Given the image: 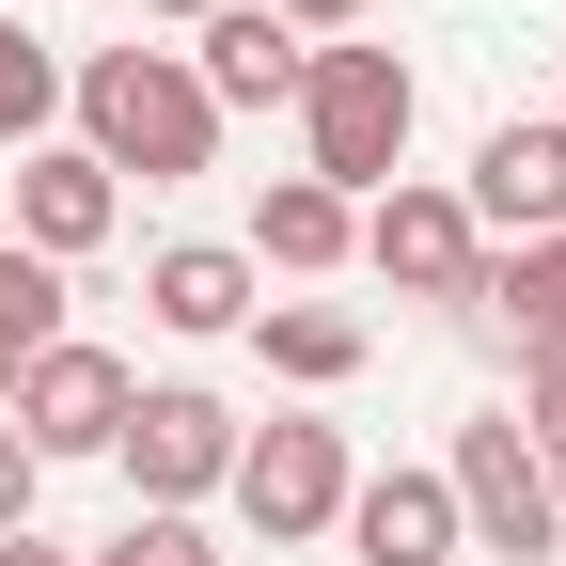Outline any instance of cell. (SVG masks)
I'll use <instances>...</instances> for the list:
<instances>
[{"label": "cell", "mask_w": 566, "mask_h": 566, "mask_svg": "<svg viewBox=\"0 0 566 566\" xmlns=\"http://www.w3.org/2000/svg\"><path fill=\"white\" fill-rule=\"evenodd\" d=\"M0 394H17V346H0Z\"/></svg>", "instance_id": "obj_25"}, {"label": "cell", "mask_w": 566, "mask_h": 566, "mask_svg": "<svg viewBox=\"0 0 566 566\" xmlns=\"http://www.w3.org/2000/svg\"><path fill=\"white\" fill-rule=\"evenodd\" d=\"M551 520H566V441H551Z\"/></svg>", "instance_id": "obj_24"}, {"label": "cell", "mask_w": 566, "mask_h": 566, "mask_svg": "<svg viewBox=\"0 0 566 566\" xmlns=\"http://www.w3.org/2000/svg\"><path fill=\"white\" fill-rule=\"evenodd\" d=\"M142 17H189V32H205V17H237V0H142Z\"/></svg>", "instance_id": "obj_23"}, {"label": "cell", "mask_w": 566, "mask_h": 566, "mask_svg": "<svg viewBox=\"0 0 566 566\" xmlns=\"http://www.w3.org/2000/svg\"><path fill=\"white\" fill-rule=\"evenodd\" d=\"M142 315L158 331H252V252H221V237H174V252H142Z\"/></svg>", "instance_id": "obj_13"}, {"label": "cell", "mask_w": 566, "mask_h": 566, "mask_svg": "<svg viewBox=\"0 0 566 566\" xmlns=\"http://www.w3.org/2000/svg\"><path fill=\"white\" fill-rule=\"evenodd\" d=\"M409 126H424V80H409L394 48H315L300 63V174L331 205H378L409 174Z\"/></svg>", "instance_id": "obj_2"}, {"label": "cell", "mask_w": 566, "mask_h": 566, "mask_svg": "<svg viewBox=\"0 0 566 566\" xmlns=\"http://www.w3.org/2000/svg\"><path fill=\"white\" fill-rule=\"evenodd\" d=\"M268 17L300 32V48H346V32H363V0H268Z\"/></svg>", "instance_id": "obj_20"}, {"label": "cell", "mask_w": 566, "mask_h": 566, "mask_svg": "<svg viewBox=\"0 0 566 566\" xmlns=\"http://www.w3.org/2000/svg\"><path fill=\"white\" fill-rule=\"evenodd\" d=\"M32 488H48V472L17 457V424H0V535H32Z\"/></svg>", "instance_id": "obj_21"}, {"label": "cell", "mask_w": 566, "mask_h": 566, "mask_svg": "<svg viewBox=\"0 0 566 566\" xmlns=\"http://www.w3.org/2000/svg\"><path fill=\"white\" fill-rule=\"evenodd\" d=\"M363 268L394 283V300H472L488 237H472V205H457L441 174H394V189L363 205Z\"/></svg>", "instance_id": "obj_8"}, {"label": "cell", "mask_w": 566, "mask_h": 566, "mask_svg": "<svg viewBox=\"0 0 566 566\" xmlns=\"http://www.w3.org/2000/svg\"><path fill=\"white\" fill-rule=\"evenodd\" d=\"M111 221H126V189L80 158V142H32V158H17V252L80 268V252H111Z\"/></svg>", "instance_id": "obj_9"}, {"label": "cell", "mask_w": 566, "mask_h": 566, "mask_svg": "<svg viewBox=\"0 0 566 566\" xmlns=\"http://www.w3.org/2000/svg\"><path fill=\"white\" fill-rule=\"evenodd\" d=\"M551 566H566V551H551Z\"/></svg>", "instance_id": "obj_26"}, {"label": "cell", "mask_w": 566, "mask_h": 566, "mask_svg": "<svg viewBox=\"0 0 566 566\" xmlns=\"http://www.w3.org/2000/svg\"><path fill=\"white\" fill-rule=\"evenodd\" d=\"M0 566H80V551H63V535H0Z\"/></svg>", "instance_id": "obj_22"}, {"label": "cell", "mask_w": 566, "mask_h": 566, "mask_svg": "<svg viewBox=\"0 0 566 566\" xmlns=\"http://www.w3.org/2000/svg\"><path fill=\"white\" fill-rule=\"evenodd\" d=\"M0 346H17V363H32V346H63V268L17 252V237H0Z\"/></svg>", "instance_id": "obj_17"}, {"label": "cell", "mask_w": 566, "mask_h": 566, "mask_svg": "<svg viewBox=\"0 0 566 566\" xmlns=\"http://www.w3.org/2000/svg\"><path fill=\"white\" fill-rule=\"evenodd\" d=\"M63 126V48L17 17V0H0V142H17V158H32V142Z\"/></svg>", "instance_id": "obj_16"}, {"label": "cell", "mask_w": 566, "mask_h": 566, "mask_svg": "<svg viewBox=\"0 0 566 566\" xmlns=\"http://www.w3.org/2000/svg\"><path fill=\"white\" fill-rule=\"evenodd\" d=\"M346 252H363V205H331L315 174H268L252 189V283L283 268V283H331Z\"/></svg>", "instance_id": "obj_12"}, {"label": "cell", "mask_w": 566, "mask_h": 566, "mask_svg": "<svg viewBox=\"0 0 566 566\" xmlns=\"http://www.w3.org/2000/svg\"><path fill=\"white\" fill-rule=\"evenodd\" d=\"M63 111H80V158L126 189H189V174H221V111H205L189 80V48H95V63H63Z\"/></svg>", "instance_id": "obj_1"}, {"label": "cell", "mask_w": 566, "mask_h": 566, "mask_svg": "<svg viewBox=\"0 0 566 566\" xmlns=\"http://www.w3.org/2000/svg\"><path fill=\"white\" fill-rule=\"evenodd\" d=\"M504 424L551 457V441H566V363H520V409H504Z\"/></svg>", "instance_id": "obj_19"}, {"label": "cell", "mask_w": 566, "mask_h": 566, "mask_svg": "<svg viewBox=\"0 0 566 566\" xmlns=\"http://www.w3.org/2000/svg\"><path fill=\"white\" fill-rule=\"evenodd\" d=\"M441 488H457V551H504V566H551V551H566V520H551V457L520 441L504 409H472V424H457Z\"/></svg>", "instance_id": "obj_6"}, {"label": "cell", "mask_w": 566, "mask_h": 566, "mask_svg": "<svg viewBox=\"0 0 566 566\" xmlns=\"http://www.w3.org/2000/svg\"><path fill=\"white\" fill-rule=\"evenodd\" d=\"M346 488H363V472H346V424H315V409H283V424H252V441H237V472H221V504L268 535V551H315L331 520H346Z\"/></svg>", "instance_id": "obj_5"}, {"label": "cell", "mask_w": 566, "mask_h": 566, "mask_svg": "<svg viewBox=\"0 0 566 566\" xmlns=\"http://www.w3.org/2000/svg\"><path fill=\"white\" fill-rule=\"evenodd\" d=\"M80 566H221V535H205V520H142V504H126V535L80 551Z\"/></svg>", "instance_id": "obj_18"}, {"label": "cell", "mask_w": 566, "mask_h": 566, "mask_svg": "<svg viewBox=\"0 0 566 566\" xmlns=\"http://www.w3.org/2000/svg\"><path fill=\"white\" fill-rule=\"evenodd\" d=\"M300 63H315V48L283 32L268 0H237V17H205V48H189V80H205V111L237 126V111H300Z\"/></svg>", "instance_id": "obj_10"}, {"label": "cell", "mask_w": 566, "mask_h": 566, "mask_svg": "<svg viewBox=\"0 0 566 566\" xmlns=\"http://www.w3.org/2000/svg\"><path fill=\"white\" fill-rule=\"evenodd\" d=\"M237 441H252V424L205 394V378H142V394H126L111 472L142 488V520H205V504H221V472H237Z\"/></svg>", "instance_id": "obj_3"}, {"label": "cell", "mask_w": 566, "mask_h": 566, "mask_svg": "<svg viewBox=\"0 0 566 566\" xmlns=\"http://www.w3.org/2000/svg\"><path fill=\"white\" fill-rule=\"evenodd\" d=\"M457 205H472V237H488V252H535V237H566V111H504V126L472 142Z\"/></svg>", "instance_id": "obj_7"}, {"label": "cell", "mask_w": 566, "mask_h": 566, "mask_svg": "<svg viewBox=\"0 0 566 566\" xmlns=\"http://www.w3.org/2000/svg\"><path fill=\"white\" fill-rule=\"evenodd\" d=\"M252 346H268V378H283V394H346L378 331L346 315V300H252Z\"/></svg>", "instance_id": "obj_15"}, {"label": "cell", "mask_w": 566, "mask_h": 566, "mask_svg": "<svg viewBox=\"0 0 566 566\" xmlns=\"http://www.w3.org/2000/svg\"><path fill=\"white\" fill-rule=\"evenodd\" d=\"M331 535L363 551V566H457V488L441 472H363Z\"/></svg>", "instance_id": "obj_11"}, {"label": "cell", "mask_w": 566, "mask_h": 566, "mask_svg": "<svg viewBox=\"0 0 566 566\" xmlns=\"http://www.w3.org/2000/svg\"><path fill=\"white\" fill-rule=\"evenodd\" d=\"M126 394H142V363H126V346L63 331V346H32V363H17L0 424H17V457H32V472H63V457H111V441H126Z\"/></svg>", "instance_id": "obj_4"}, {"label": "cell", "mask_w": 566, "mask_h": 566, "mask_svg": "<svg viewBox=\"0 0 566 566\" xmlns=\"http://www.w3.org/2000/svg\"><path fill=\"white\" fill-rule=\"evenodd\" d=\"M457 315H488V331L520 346V363H566V237H535V252H488Z\"/></svg>", "instance_id": "obj_14"}]
</instances>
